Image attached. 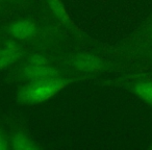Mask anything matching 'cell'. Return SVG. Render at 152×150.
I'll list each match as a JSON object with an SVG mask.
<instances>
[{"label":"cell","instance_id":"1","mask_svg":"<svg viewBox=\"0 0 152 150\" xmlns=\"http://www.w3.org/2000/svg\"><path fill=\"white\" fill-rule=\"evenodd\" d=\"M73 81V79L61 76L53 78L29 80L18 93V100L24 104H38L54 97L63 89Z\"/></svg>","mask_w":152,"mask_h":150},{"label":"cell","instance_id":"2","mask_svg":"<svg viewBox=\"0 0 152 150\" xmlns=\"http://www.w3.org/2000/svg\"><path fill=\"white\" fill-rule=\"evenodd\" d=\"M152 50V17L126 47V52L141 57Z\"/></svg>","mask_w":152,"mask_h":150},{"label":"cell","instance_id":"3","mask_svg":"<svg viewBox=\"0 0 152 150\" xmlns=\"http://www.w3.org/2000/svg\"><path fill=\"white\" fill-rule=\"evenodd\" d=\"M126 87L152 108V76L140 75L125 81Z\"/></svg>","mask_w":152,"mask_h":150},{"label":"cell","instance_id":"4","mask_svg":"<svg viewBox=\"0 0 152 150\" xmlns=\"http://www.w3.org/2000/svg\"><path fill=\"white\" fill-rule=\"evenodd\" d=\"M73 68L83 72H98L104 68V61L100 56L90 53H79L72 59Z\"/></svg>","mask_w":152,"mask_h":150},{"label":"cell","instance_id":"5","mask_svg":"<svg viewBox=\"0 0 152 150\" xmlns=\"http://www.w3.org/2000/svg\"><path fill=\"white\" fill-rule=\"evenodd\" d=\"M24 78L27 80H38V79H46V78H53V77L61 76L59 71L54 67H51L49 65L44 66H34V65H27L23 69Z\"/></svg>","mask_w":152,"mask_h":150},{"label":"cell","instance_id":"6","mask_svg":"<svg viewBox=\"0 0 152 150\" xmlns=\"http://www.w3.org/2000/svg\"><path fill=\"white\" fill-rule=\"evenodd\" d=\"M22 57V49L17 43L10 41L0 48V70L17 63Z\"/></svg>","mask_w":152,"mask_h":150},{"label":"cell","instance_id":"7","mask_svg":"<svg viewBox=\"0 0 152 150\" xmlns=\"http://www.w3.org/2000/svg\"><path fill=\"white\" fill-rule=\"evenodd\" d=\"M38 27L36 23L30 20H19L10 27V34L17 40H29L37 34Z\"/></svg>","mask_w":152,"mask_h":150},{"label":"cell","instance_id":"8","mask_svg":"<svg viewBox=\"0 0 152 150\" xmlns=\"http://www.w3.org/2000/svg\"><path fill=\"white\" fill-rule=\"evenodd\" d=\"M11 147L15 150H36L38 146L23 132H15L11 139Z\"/></svg>","mask_w":152,"mask_h":150},{"label":"cell","instance_id":"9","mask_svg":"<svg viewBox=\"0 0 152 150\" xmlns=\"http://www.w3.org/2000/svg\"><path fill=\"white\" fill-rule=\"evenodd\" d=\"M48 5L53 15L64 24H70V17L64 3L61 0H48Z\"/></svg>","mask_w":152,"mask_h":150},{"label":"cell","instance_id":"10","mask_svg":"<svg viewBox=\"0 0 152 150\" xmlns=\"http://www.w3.org/2000/svg\"><path fill=\"white\" fill-rule=\"evenodd\" d=\"M28 64L34 65V66L48 65V59H47L46 56H44L43 54H40V53H34V54H32L31 56L29 57Z\"/></svg>","mask_w":152,"mask_h":150},{"label":"cell","instance_id":"11","mask_svg":"<svg viewBox=\"0 0 152 150\" xmlns=\"http://www.w3.org/2000/svg\"><path fill=\"white\" fill-rule=\"evenodd\" d=\"M7 147H9V142L0 130V150H5L7 149Z\"/></svg>","mask_w":152,"mask_h":150},{"label":"cell","instance_id":"12","mask_svg":"<svg viewBox=\"0 0 152 150\" xmlns=\"http://www.w3.org/2000/svg\"><path fill=\"white\" fill-rule=\"evenodd\" d=\"M141 59H143V61H145L146 64H148V65H152V50L145 53L144 55H142Z\"/></svg>","mask_w":152,"mask_h":150},{"label":"cell","instance_id":"13","mask_svg":"<svg viewBox=\"0 0 152 150\" xmlns=\"http://www.w3.org/2000/svg\"><path fill=\"white\" fill-rule=\"evenodd\" d=\"M151 148H152V146H151Z\"/></svg>","mask_w":152,"mask_h":150}]
</instances>
